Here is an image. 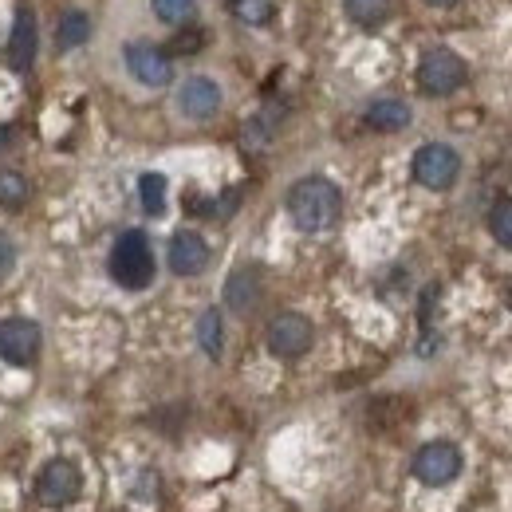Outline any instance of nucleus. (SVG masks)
<instances>
[{
  "label": "nucleus",
  "instance_id": "obj_24",
  "mask_svg": "<svg viewBox=\"0 0 512 512\" xmlns=\"http://www.w3.org/2000/svg\"><path fill=\"white\" fill-rule=\"evenodd\" d=\"M201 44H205L201 32H178V36H174V52H182V56H193Z\"/></svg>",
  "mask_w": 512,
  "mask_h": 512
},
{
  "label": "nucleus",
  "instance_id": "obj_22",
  "mask_svg": "<svg viewBox=\"0 0 512 512\" xmlns=\"http://www.w3.org/2000/svg\"><path fill=\"white\" fill-rule=\"evenodd\" d=\"M268 12H272V4H268V0H241V4H237V16H241V20H249V24H264V20H268Z\"/></svg>",
  "mask_w": 512,
  "mask_h": 512
},
{
  "label": "nucleus",
  "instance_id": "obj_7",
  "mask_svg": "<svg viewBox=\"0 0 512 512\" xmlns=\"http://www.w3.org/2000/svg\"><path fill=\"white\" fill-rule=\"evenodd\" d=\"M461 473V449L453 442H430L414 453V477L422 485H449Z\"/></svg>",
  "mask_w": 512,
  "mask_h": 512
},
{
  "label": "nucleus",
  "instance_id": "obj_15",
  "mask_svg": "<svg viewBox=\"0 0 512 512\" xmlns=\"http://www.w3.org/2000/svg\"><path fill=\"white\" fill-rule=\"evenodd\" d=\"M87 36H91V20H87V12H79V8L64 12V20H60V32H56L60 48H64V52H71V48L87 44Z\"/></svg>",
  "mask_w": 512,
  "mask_h": 512
},
{
  "label": "nucleus",
  "instance_id": "obj_5",
  "mask_svg": "<svg viewBox=\"0 0 512 512\" xmlns=\"http://www.w3.org/2000/svg\"><path fill=\"white\" fill-rule=\"evenodd\" d=\"M312 339H316L312 320H304L300 312L276 316V320L268 323V335H264V343H268V351H272L276 359H300V355L312 347Z\"/></svg>",
  "mask_w": 512,
  "mask_h": 512
},
{
  "label": "nucleus",
  "instance_id": "obj_17",
  "mask_svg": "<svg viewBox=\"0 0 512 512\" xmlns=\"http://www.w3.org/2000/svg\"><path fill=\"white\" fill-rule=\"evenodd\" d=\"M150 8L170 28H186V24H193V16H197V0H150Z\"/></svg>",
  "mask_w": 512,
  "mask_h": 512
},
{
  "label": "nucleus",
  "instance_id": "obj_10",
  "mask_svg": "<svg viewBox=\"0 0 512 512\" xmlns=\"http://www.w3.org/2000/svg\"><path fill=\"white\" fill-rule=\"evenodd\" d=\"M36 52H40V28H36V12L28 4L16 8L12 16V36H8V64L16 71H28L36 64Z\"/></svg>",
  "mask_w": 512,
  "mask_h": 512
},
{
  "label": "nucleus",
  "instance_id": "obj_26",
  "mask_svg": "<svg viewBox=\"0 0 512 512\" xmlns=\"http://www.w3.org/2000/svg\"><path fill=\"white\" fill-rule=\"evenodd\" d=\"M426 4H434V8H449V4H457V0H426Z\"/></svg>",
  "mask_w": 512,
  "mask_h": 512
},
{
  "label": "nucleus",
  "instance_id": "obj_25",
  "mask_svg": "<svg viewBox=\"0 0 512 512\" xmlns=\"http://www.w3.org/2000/svg\"><path fill=\"white\" fill-rule=\"evenodd\" d=\"M0 150H8V127H0Z\"/></svg>",
  "mask_w": 512,
  "mask_h": 512
},
{
  "label": "nucleus",
  "instance_id": "obj_4",
  "mask_svg": "<svg viewBox=\"0 0 512 512\" xmlns=\"http://www.w3.org/2000/svg\"><path fill=\"white\" fill-rule=\"evenodd\" d=\"M457 174H461V158L446 142H426L414 154V182L426 190H449L457 182Z\"/></svg>",
  "mask_w": 512,
  "mask_h": 512
},
{
  "label": "nucleus",
  "instance_id": "obj_20",
  "mask_svg": "<svg viewBox=\"0 0 512 512\" xmlns=\"http://www.w3.org/2000/svg\"><path fill=\"white\" fill-rule=\"evenodd\" d=\"M489 229H493L497 245L512 249V197H505V201L493 205V213H489Z\"/></svg>",
  "mask_w": 512,
  "mask_h": 512
},
{
  "label": "nucleus",
  "instance_id": "obj_9",
  "mask_svg": "<svg viewBox=\"0 0 512 512\" xmlns=\"http://www.w3.org/2000/svg\"><path fill=\"white\" fill-rule=\"evenodd\" d=\"M40 355V327L32 320H4L0 323V359L8 367H28Z\"/></svg>",
  "mask_w": 512,
  "mask_h": 512
},
{
  "label": "nucleus",
  "instance_id": "obj_3",
  "mask_svg": "<svg viewBox=\"0 0 512 512\" xmlns=\"http://www.w3.org/2000/svg\"><path fill=\"white\" fill-rule=\"evenodd\" d=\"M465 79H469V67H465V60L457 52H449V48L426 52L422 64H418V87L426 95H453Z\"/></svg>",
  "mask_w": 512,
  "mask_h": 512
},
{
  "label": "nucleus",
  "instance_id": "obj_19",
  "mask_svg": "<svg viewBox=\"0 0 512 512\" xmlns=\"http://www.w3.org/2000/svg\"><path fill=\"white\" fill-rule=\"evenodd\" d=\"M138 201L150 217H158L166 209V178L162 174H142L138 178Z\"/></svg>",
  "mask_w": 512,
  "mask_h": 512
},
{
  "label": "nucleus",
  "instance_id": "obj_21",
  "mask_svg": "<svg viewBox=\"0 0 512 512\" xmlns=\"http://www.w3.org/2000/svg\"><path fill=\"white\" fill-rule=\"evenodd\" d=\"M24 197H28V182L16 170H4L0 174V205H20Z\"/></svg>",
  "mask_w": 512,
  "mask_h": 512
},
{
  "label": "nucleus",
  "instance_id": "obj_11",
  "mask_svg": "<svg viewBox=\"0 0 512 512\" xmlns=\"http://www.w3.org/2000/svg\"><path fill=\"white\" fill-rule=\"evenodd\" d=\"M178 107H182L186 119L205 123V119H213L221 111V87L213 79H205V75H193V79L182 83V91H178Z\"/></svg>",
  "mask_w": 512,
  "mask_h": 512
},
{
  "label": "nucleus",
  "instance_id": "obj_6",
  "mask_svg": "<svg viewBox=\"0 0 512 512\" xmlns=\"http://www.w3.org/2000/svg\"><path fill=\"white\" fill-rule=\"evenodd\" d=\"M79 489H83V473H79V465H71L64 457L48 461V465L40 469V477H36V497H40L44 505H52V509L71 505V501L79 497Z\"/></svg>",
  "mask_w": 512,
  "mask_h": 512
},
{
  "label": "nucleus",
  "instance_id": "obj_13",
  "mask_svg": "<svg viewBox=\"0 0 512 512\" xmlns=\"http://www.w3.org/2000/svg\"><path fill=\"white\" fill-rule=\"evenodd\" d=\"M256 300H260V272L256 268H237L229 280H225V304L233 312H253Z\"/></svg>",
  "mask_w": 512,
  "mask_h": 512
},
{
  "label": "nucleus",
  "instance_id": "obj_8",
  "mask_svg": "<svg viewBox=\"0 0 512 512\" xmlns=\"http://www.w3.org/2000/svg\"><path fill=\"white\" fill-rule=\"evenodd\" d=\"M123 60H127V71L142 83V87H166V83L174 79V64H170V56H166L162 48L146 44V40L127 44Z\"/></svg>",
  "mask_w": 512,
  "mask_h": 512
},
{
  "label": "nucleus",
  "instance_id": "obj_1",
  "mask_svg": "<svg viewBox=\"0 0 512 512\" xmlns=\"http://www.w3.org/2000/svg\"><path fill=\"white\" fill-rule=\"evenodd\" d=\"M288 213L300 233H327L343 213V193L327 178H300L288 190Z\"/></svg>",
  "mask_w": 512,
  "mask_h": 512
},
{
  "label": "nucleus",
  "instance_id": "obj_12",
  "mask_svg": "<svg viewBox=\"0 0 512 512\" xmlns=\"http://www.w3.org/2000/svg\"><path fill=\"white\" fill-rule=\"evenodd\" d=\"M170 268L174 276H197L209 268V245L197 233H174L170 241Z\"/></svg>",
  "mask_w": 512,
  "mask_h": 512
},
{
  "label": "nucleus",
  "instance_id": "obj_23",
  "mask_svg": "<svg viewBox=\"0 0 512 512\" xmlns=\"http://www.w3.org/2000/svg\"><path fill=\"white\" fill-rule=\"evenodd\" d=\"M16 268V245H12V237L8 233H0V284L8 280V272Z\"/></svg>",
  "mask_w": 512,
  "mask_h": 512
},
{
  "label": "nucleus",
  "instance_id": "obj_14",
  "mask_svg": "<svg viewBox=\"0 0 512 512\" xmlns=\"http://www.w3.org/2000/svg\"><path fill=\"white\" fill-rule=\"evenodd\" d=\"M367 127L371 130H406L410 127V107L402 99H375L367 107Z\"/></svg>",
  "mask_w": 512,
  "mask_h": 512
},
{
  "label": "nucleus",
  "instance_id": "obj_2",
  "mask_svg": "<svg viewBox=\"0 0 512 512\" xmlns=\"http://www.w3.org/2000/svg\"><path fill=\"white\" fill-rule=\"evenodd\" d=\"M111 276H115V284H123L130 292H142L150 280H154V249H150V241H146V233H138V229H127L119 241H115V249H111Z\"/></svg>",
  "mask_w": 512,
  "mask_h": 512
},
{
  "label": "nucleus",
  "instance_id": "obj_18",
  "mask_svg": "<svg viewBox=\"0 0 512 512\" xmlns=\"http://www.w3.org/2000/svg\"><path fill=\"white\" fill-rule=\"evenodd\" d=\"M197 343H201V351L209 355V359H217L221 355V343H225V327H221V312H205L201 320H197Z\"/></svg>",
  "mask_w": 512,
  "mask_h": 512
},
{
  "label": "nucleus",
  "instance_id": "obj_16",
  "mask_svg": "<svg viewBox=\"0 0 512 512\" xmlns=\"http://www.w3.org/2000/svg\"><path fill=\"white\" fill-rule=\"evenodd\" d=\"M343 8L359 28H379L390 16V0H343Z\"/></svg>",
  "mask_w": 512,
  "mask_h": 512
}]
</instances>
